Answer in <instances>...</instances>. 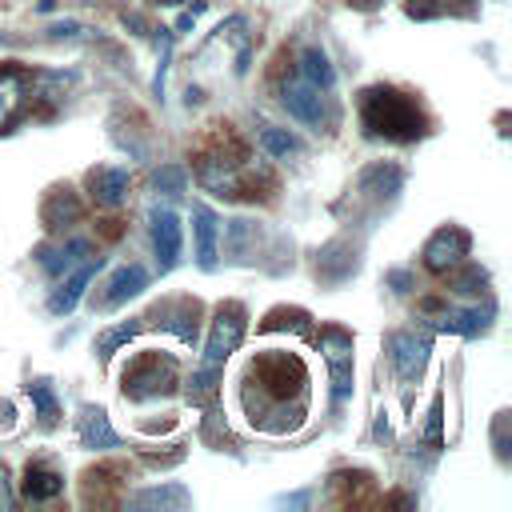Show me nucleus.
<instances>
[{
	"mask_svg": "<svg viewBox=\"0 0 512 512\" xmlns=\"http://www.w3.org/2000/svg\"><path fill=\"white\" fill-rule=\"evenodd\" d=\"M408 12H412V16H432V12H436V4H432V0H412V4H408Z\"/></svg>",
	"mask_w": 512,
	"mask_h": 512,
	"instance_id": "obj_28",
	"label": "nucleus"
},
{
	"mask_svg": "<svg viewBox=\"0 0 512 512\" xmlns=\"http://www.w3.org/2000/svg\"><path fill=\"white\" fill-rule=\"evenodd\" d=\"M192 232H196V264L200 268H216V212L208 204H192Z\"/></svg>",
	"mask_w": 512,
	"mask_h": 512,
	"instance_id": "obj_14",
	"label": "nucleus"
},
{
	"mask_svg": "<svg viewBox=\"0 0 512 512\" xmlns=\"http://www.w3.org/2000/svg\"><path fill=\"white\" fill-rule=\"evenodd\" d=\"M248 424L260 432H292L308 412V368L292 352H268L248 364L240 388Z\"/></svg>",
	"mask_w": 512,
	"mask_h": 512,
	"instance_id": "obj_1",
	"label": "nucleus"
},
{
	"mask_svg": "<svg viewBox=\"0 0 512 512\" xmlns=\"http://www.w3.org/2000/svg\"><path fill=\"white\" fill-rule=\"evenodd\" d=\"M80 220V200L72 192H56L48 204H44V224L48 228H68Z\"/></svg>",
	"mask_w": 512,
	"mask_h": 512,
	"instance_id": "obj_19",
	"label": "nucleus"
},
{
	"mask_svg": "<svg viewBox=\"0 0 512 512\" xmlns=\"http://www.w3.org/2000/svg\"><path fill=\"white\" fill-rule=\"evenodd\" d=\"M88 252H92V248H88V240H68V244H60V248L44 252V256H40V264H44V272L60 276V272L76 268V264H80V260H84Z\"/></svg>",
	"mask_w": 512,
	"mask_h": 512,
	"instance_id": "obj_18",
	"label": "nucleus"
},
{
	"mask_svg": "<svg viewBox=\"0 0 512 512\" xmlns=\"http://www.w3.org/2000/svg\"><path fill=\"white\" fill-rule=\"evenodd\" d=\"M152 188H160V192H168V196H180V192H184V168H176V164L160 168V172L152 176Z\"/></svg>",
	"mask_w": 512,
	"mask_h": 512,
	"instance_id": "obj_24",
	"label": "nucleus"
},
{
	"mask_svg": "<svg viewBox=\"0 0 512 512\" xmlns=\"http://www.w3.org/2000/svg\"><path fill=\"white\" fill-rule=\"evenodd\" d=\"M80 444L84 448H120V436L112 432L104 408H80Z\"/></svg>",
	"mask_w": 512,
	"mask_h": 512,
	"instance_id": "obj_16",
	"label": "nucleus"
},
{
	"mask_svg": "<svg viewBox=\"0 0 512 512\" xmlns=\"http://www.w3.org/2000/svg\"><path fill=\"white\" fill-rule=\"evenodd\" d=\"M296 76H304L308 84H316V88H324V92L336 84V72H332L328 56H324L320 48H304V52H300V60H296Z\"/></svg>",
	"mask_w": 512,
	"mask_h": 512,
	"instance_id": "obj_17",
	"label": "nucleus"
},
{
	"mask_svg": "<svg viewBox=\"0 0 512 512\" xmlns=\"http://www.w3.org/2000/svg\"><path fill=\"white\" fill-rule=\"evenodd\" d=\"M132 504L136 508H164V504H172V508H184L188 504V492L184 488H148V492H140V496H132Z\"/></svg>",
	"mask_w": 512,
	"mask_h": 512,
	"instance_id": "obj_21",
	"label": "nucleus"
},
{
	"mask_svg": "<svg viewBox=\"0 0 512 512\" xmlns=\"http://www.w3.org/2000/svg\"><path fill=\"white\" fill-rule=\"evenodd\" d=\"M28 396L36 400L40 420H44V424H52V420H56V396L48 392V384H44V380H40V384H28Z\"/></svg>",
	"mask_w": 512,
	"mask_h": 512,
	"instance_id": "obj_25",
	"label": "nucleus"
},
{
	"mask_svg": "<svg viewBox=\"0 0 512 512\" xmlns=\"http://www.w3.org/2000/svg\"><path fill=\"white\" fill-rule=\"evenodd\" d=\"M320 352H324L328 372H332V404H344L352 396V336L344 328H324Z\"/></svg>",
	"mask_w": 512,
	"mask_h": 512,
	"instance_id": "obj_6",
	"label": "nucleus"
},
{
	"mask_svg": "<svg viewBox=\"0 0 512 512\" xmlns=\"http://www.w3.org/2000/svg\"><path fill=\"white\" fill-rule=\"evenodd\" d=\"M256 140H260V148H264L272 160H288V156L300 152V140H296L288 128H272V124H268V128H260Z\"/></svg>",
	"mask_w": 512,
	"mask_h": 512,
	"instance_id": "obj_20",
	"label": "nucleus"
},
{
	"mask_svg": "<svg viewBox=\"0 0 512 512\" xmlns=\"http://www.w3.org/2000/svg\"><path fill=\"white\" fill-rule=\"evenodd\" d=\"M360 120L372 136L400 140V144L424 136V128H428L416 96H408L400 88H388V84H372V88L360 92Z\"/></svg>",
	"mask_w": 512,
	"mask_h": 512,
	"instance_id": "obj_2",
	"label": "nucleus"
},
{
	"mask_svg": "<svg viewBox=\"0 0 512 512\" xmlns=\"http://www.w3.org/2000/svg\"><path fill=\"white\" fill-rule=\"evenodd\" d=\"M388 360H392L400 380H416L424 360H428V340L416 332H392L388 336Z\"/></svg>",
	"mask_w": 512,
	"mask_h": 512,
	"instance_id": "obj_9",
	"label": "nucleus"
},
{
	"mask_svg": "<svg viewBox=\"0 0 512 512\" xmlns=\"http://www.w3.org/2000/svg\"><path fill=\"white\" fill-rule=\"evenodd\" d=\"M468 232L464 228H440L428 244H424V268L428 272H452L456 264H464L468 256Z\"/></svg>",
	"mask_w": 512,
	"mask_h": 512,
	"instance_id": "obj_7",
	"label": "nucleus"
},
{
	"mask_svg": "<svg viewBox=\"0 0 512 512\" xmlns=\"http://www.w3.org/2000/svg\"><path fill=\"white\" fill-rule=\"evenodd\" d=\"M152 248L160 268H172L180 260V220L172 208H152Z\"/></svg>",
	"mask_w": 512,
	"mask_h": 512,
	"instance_id": "obj_11",
	"label": "nucleus"
},
{
	"mask_svg": "<svg viewBox=\"0 0 512 512\" xmlns=\"http://www.w3.org/2000/svg\"><path fill=\"white\" fill-rule=\"evenodd\" d=\"M144 284H148V272H144L140 264H124V268H116V272L108 276V284H104V292L96 296V304H100V308H116V304H124L128 296L144 292Z\"/></svg>",
	"mask_w": 512,
	"mask_h": 512,
	"instance_id": "obj_13",
	"label": "nucleus"
},
{
	"mask_svg": "<svg viewBox=\"0 0 512 512\" xmlns=\"http://www.w3.org/2000/svg\"><path fill=\"white\" fill-rule=\"evenodd\" d=\"M352 4H360V8H368V4H376V0H352Z\"/></svg>",
	"mask_w": 512,
	"mask_h": 512,
	"instance_id": "obj_29",
	"label": "nucleus"
},
{
	"mask_svg": "<svg viewBox=\"0 0 512 512\" xmlns=\"http://www.w3.org/2000/svg\"><path fill=\"white\" fill-rule=\"evenodd\" d=\"M436 328H448V332H476L484 328V312L480 308H464V312H444L440 320H432Z\"/></svg>",
	"mask_w": 512,
	"mask_h": 512,
	"instance_id": "obj_22",
	"label": "nucleus"
},
{
	"mask_svg": "<svg viewBox=\"0 0 512 512\" xmlns=\"http://www.w3.org/2000/svg\"><path fill=\"white\" fill-rule=\"evenodd\" d=\"M128 188H132V176L124 168H92L88 172V192L100 208H116L128 200Z\"/></svg>",
	"mask_w": 512,
	"mask_h": 512,
	"instance_id": "obj_12",
	"label": "nucleus"
},
{
	"mask_svg": "<svg viewBox=\"0 0 512 512\" xmlns=\"http://www.w3.org/2000/svg\"><path fill=\"white\" fill-rule=\"evenodd\" d=\"M136 332H140V324H136V320H128V324H120V328L100 332V340H96V356H100V360H108V356H112L120 344H128Z\"/></svg>",
	"mask_w": 512,
	"mask_h": 512,
	"instance_id": "obj_23",
	"label": "nucleus"
},
{
	"mask_svg": "<svg viewBox=\"0 0 512 512\" xmlns=\"http://www.w3.org/2000/svg\"><path fill=\"white\" fill-rule=\"evenodd\" d=\"M240 336H244V308L240 304H228V308H220L216 312V320H212V332H208V344H204V360H200V372H196V388L192 392H200V388H212V380H216V372H220V364L236 352V344H240Z\"/></svg>",
	"mask_w": 512,
	"mask_h": 512,
	"instance_id": "obj_3",
	"label": "nucleus"
},
{
	"mask_svg": "<svg viewBox=\"0 0 512 512\" xmlns=\"http://www.w3.org/2000/svg\"><path fill=\"white\" fill-rule=\"evenodd\" d=\"M12 504H16V496H12L8 476H4V468H0V508H12Z\"/></svg>",
	"mask_w": 512,
	"mask_h": 512,
	"instance_id": "obj_27",
	"label": "nucleus"
},
{
	"mask_svg": "<svg viewBox=\"0 0 512 512\" xmlns=\"http://www.w3.org/2000/svg\"><path fill=\"white\" fill-rule=\"evenodd\" d=\"M176 384V360L172 356H160V352H148L140 360H132L124 368V396L132 400H148V396H160Z\"/></svg>",
	"mask_w": 512,
	"mask_h": 512,
	"instance_id": "obj_4",
	"label": "nucleus"
},
{
	"mask_svg": "<svg viewBox=\"0 0 512 512\" xmlns=\"http://www.w3.org/2000/svg\"><path fill=\"white\" fill-rule=\"evenodd\" d=\"M280 104L288 108V116H296L300 124H308V128H316V132H320L324 124H332V108H328L324 88L308 84L304 76L284 80V88H280Z\"/></svg>",
	"mask_w": 512,
	"mask_h": 512,
	"instance_id": "obj_5",
	"label": "nucleus"
},
{
	"mask_svg": "<svg viewBox=\"0 0 512 512\" xmlns=\"http://www.w3.org/2000/svg\"><path fill=\"white\" fill-rule=\"evenodd\" d=\"M64 492V476L48 464H28L24 468V496L32 504H44V500H56Z\"/></svg>",
	"mask_w": 512,
	"mask_h": 512,
	"instance_id": "obj_15",
	"label": "nucleus"
},
{
	"mask_svg": "<svg viewBox=\"0 0 512 512\" xmlns=\"http://www.w3.org/2000/svg\"><path fill=\"white\" fill-rule=\"evenodd\" d=\"M428 440L440 444V396L432 400V420H428Z\"/></svg>",
	"mask_w": 512,
	"mask_h": 512,
	"instance_id": "obj_26",
	"label": "nucleus"
},
{
	"mask_svg": "<svg viewBox=\"0 0 512 512\" xmlns=\"http://www.w3.org/2000/svg\"><path fill=\"white\" fill-rule=\"evenodd\" d=\"M100 272V256H84L76 268H72V276L52 292V300H48V308L56 312V316H68L76 304H80V296H84V288L92 284V276Z\"/></svg>",
	"mask_w": 512,
	"mask_h": 512,
	"instance_id": "obj_10",
	"label": "nucleus"
},
{
	"mask_svg": "<svg viewBox=\"0 0 512 512\" xmlns=\"http://www.w3.org/2000/svg\"><path fill=\"white\" fill-rule=\"evenodd\" d=\"M32 108V84L20 68L0 72V132H8L16 120H24Z\"/></svg>",
	"mask_w": 512,
	"mask_h": 512,
	"instance_id": "obj_8",
	"label": "nucleus"
}]
</instances>
